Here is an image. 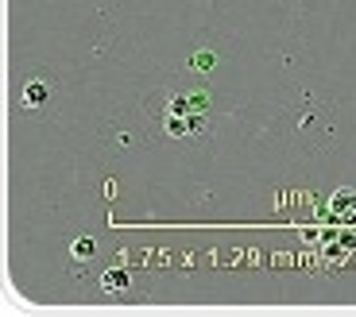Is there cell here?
<instances>
[{"mask_svg": "<svg viewBox=\"0 0 356 317\" xmlns=\"http://www.w3.org/2000/svg\"><path fill=\"white\" fill-rule=\"evenodd\" d=\"M152 136L163 143H205L225 120V101L209 78L167 81L143 101Z\"/></svg>", "mask_w": 356, "mask_h": 317, "instance_id": "6da1fadb", "label": "cell"}, {"mask_svg": "<svg viewBox=\"0 0 356 317\" xmlns=\"http://www.w3.org/2000/svg\"><path fill=\"white\" fill-rule=\"evenodd\" d=\"M54 101H58V78L43 70L27 74L24 86H19V113L39 120V116H47L54 108Z\"/></svg>", "mask_w": 356, "mask_h": 317, "instance_id": "7a4b0ae2", "label": "cell"}, {"mask_svg": "<svg viewBox=\"0 0 356 317\" xmlns=\"http://www.w3.org/2000/svg\"><path fill=\"white\" fill-rule=\"evenodd\" d=\"M97 291L101 298H113V302H136L143 294V279L132 267H105L97 279Z\"/></svg>", "mask_w": 356, "mask_h": 317, "instance_id": "3957f363", "label": "cell"}, {"mask_svg": "<svg viewBox=\"0 0 356 317\" xmlns=\"http://www.w3.org/2000/svg\"><path fill=\"white\" fill-rule=\"evenodd\" d=\"M330 217H333V220H356V190H353V186H341V190H333V197H330Z\"/></svg>", "mask_w": 356, "mask_h": 317, "instance_id": "277c9868", "label": "cell"}, {"mask_svg": "<svg viewBox=\"0 0 356 317\" xmlns=\"http://www.w3.org/2000/svg\"><path fill=\"white\" fill-rule=\"evenodd\" d=\"M225 58V51H213V47H197L194 54H190V74H205V78H209V74H213V66L217 62Z\"/></svg>", "mask_w": 356, "mask_h": 317, "instance_id": "5b68a950", "label": "cell"}, {"mask_svg": "<svg viewBox=\"0 0 356 317\" xmlns=\"http://www.w3.org/2000/svg\"><path fill=\"white\" fill-rule=\"evenodd\" d=\"M70 259H74V263H81V267H89L93 259H97V240L89 236V232L74 236L70 240Z\"/></svg>", "mask_w": 356, "mask_h": 317, "instance_id": "8992f818", "label": "cell"}]
</instances>
